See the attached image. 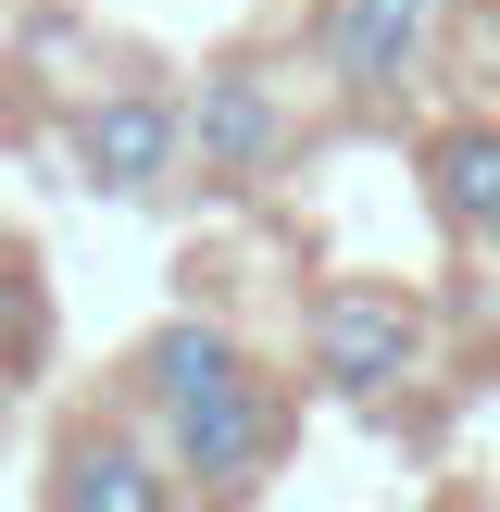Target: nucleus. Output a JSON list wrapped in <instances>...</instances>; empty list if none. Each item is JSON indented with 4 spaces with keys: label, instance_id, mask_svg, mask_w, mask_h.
I'll return each instance as SVG.
<instances>
[{
    "label": "nucleus",
    "instance_id": "f257e3e1",
    "mask_svg": "<svg viewBox=\"0 0 500 512\" xmlns=\"http://www.w3.org/2000/svg\"><path fill=\"white\" fill-rule=\"evenodd\" d=\"M125 388L163 425V463L188 475V500H250L288 463V388H275L225 325H200V313L150 325V338L125 350Z\"/></svg>",
    "mask_w": 500,
    "mask_h": 512
},
{
    "label": "nucleus",
    "instance_id": "f03ea898",
    "mask_svg": "<svg viewBox=\"0 0 500 512\" xmlns=\"http://www.w3.org/2000/svg\"><path fill=\"white\" fill-rule=\"evenodd\" d=\"M300 363L338 400H400L425 375V300L388 288V275H338V288H313V313H300Z\"/></svg>",
    "mask_w": 500,
    "mask_h": 512
},
{
    "label": "nucleus",
    "instance_id": "7ed1b4c3",
    "mask_svg": "<svg viewBox=\"0 0 500 512\" xmlns=\"http://www.w3.org/2000/svg\"><path fill=\"white\" fill-rule=\"evenodd\" d=\"M438 38H450V0H313L300 13V50H313V75L338 100H400L425 63H438Z\"/></svg>",
    "mask_w": 500,
    "mask_h": 512
},
{
    "label": "nucleus",
    "instance_id": "20e7f679",
    "mask_svg": "<svg viewBox=\"0 0 500 512\" xmlns=\"http://www.w3.org/2000/svg\"><path fill=\"white\" fill-rule=\"evenodd\" d=\"M63 150L100 200H163V188H188V100L175 88H100V100H75Z\"/></svg>",
    "mask_w": 500,
    "mask_h": 512
},
{
    "label": "nucleus",
    "instance_id": "39448f33",
    "mask_svg": "<svg viewBox=\"0 0 500 512\" xmlns=\"http://www.w3.org/2000/svg\"><path fill=\"white\" fill-rule=\"evenodd\" d=\"M288 138H300V113H288L275 63H213L188 88V175L200 188H263L288 163Z\"/></svg>",
    "mask_w": 500,
    "mask_h": 512
},
{
    "label": "nucleus",
    "instance_id": "423d86ee",
    "mask_svg": "<svg viewBox=\"0 0 500 512\" xmlns=\"http://www.w3.org/2000/svg\"><path fill=\"white\" fill-rule=\"evenodd\" d=\"M50 512H188V475H175L125 413H88V425H63V450H50Z\"/></svg>",
    "mask_w": 500,
    "mask_h": 512
},
{
    "label": "nucleus",
    "instance_id": "0eeeda50",
    "mask_svg": "<svg viewBox=\"0 0 500 512\" xmlns=\"http://www.w3.org/2000/svg\"><path fill=\"white\" fill-rule=\"evenodd\" d=\"M413 175H425V213H438L463 250H500V113H450V125H425Z\"/></svg>",
    "mask_w": 500,
    "mask_h": 512
}]
</instances>
